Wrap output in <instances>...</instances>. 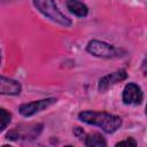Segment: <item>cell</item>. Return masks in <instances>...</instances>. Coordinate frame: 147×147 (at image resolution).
<instances>
[{"label":"cell","instance_id":"obj_1","mask_svg":"<svg viewBox=\"0 0 147 147\" xmlns=\"http://www.w3.org/2000/svg\"><path fill=\"white\" fill-rule=\"evenodd\" d=\"M78 118L86 124H92L101 127L106 133H113L122 125V119L119 116L103 111H82L78 114Z\"/></svg>","mask_w":147,"mask_h":147},{"label":"cell","instance_id":"obj_2","mask_svg":"<svg viewBox=\"0 0 147 147\" xmlns=\"http://www.w3.org/2000/svg\"><path fill=\"white\" fill-rule=\"evenodd\" d=\"M33 3L42 15H45L53 22H56L63 26L71 25L70 18H68L64 14L59 10L54 0H33Z\"/></svg>","mask_w":147,"mask_h":147},{"label":"cell","instance_id":"obj_3","mask_svg":"<svg viewBox=\"0 0 147 147\" xmlns=\"http://www.w3.org/2000/svg\"><path fill=\"white\" fill-rule=\"evenodd\" d=\"M86 51L94 56L105 57V59L118 57V56H123V54H125V52L123 49H119L110 44H107V42L100 41V40H91L86 46Z\"/></svg>","mask_w":147,"mask_h":147},{"label":"cell","instance_id":"obj_4","mask_svg":"<svg viewBox=\"0 0 147 147\" xmlns=\"http://www.w3.org/2000/svg\"><path fill=\"white\" fill-rule=\"evenodd\" d=\"M41 130V124H21L10 130L6 138L9 140H32L40 134Z\"/></svg>","mask_w":147,"mask_h":147},{"label":"cell","instance_id":"obj_5","mask_svg":"<svg viewBox=\"0 0 147 147\" xmlns=\"http://www.w3.org/2000/svg\"><path fill=\"white\" fill-rule=\"evenodd\" d=\"M56 102V99L54 98H48V99H42V100H38V101H32L29 103H24L21 105L18 110L20 114L24 117H30L46 108H48L49 106H52L53 103Z\"/></svg>","mask_w":147,"mask_h":147},{"label":"cell","instance_id":"obj_6","mask_svg":"<svg viewBox=\"0 0 147 147\" xmlns=\"http://www.w3.org/2000/svg\"><path fill=\"white\" fill-rule=\"evenodd\" d=\"M142 91L141 88L134 84V83H129L125 85L123 90V102L125 105H140L142 101Z\"/></svg>","mask_w":147,"mask_h":147},{"label":"cell","instance_id":"obj_7","mask_svg":"<svg viewBox=\"0 0 147 147\" xmlns=\"http://www.w3.org/2000/svg\"><path fill=\"white\" fill-rule=\"evenodd\" d=\"M127 77V74L124 69H121V70H117L115 72H111L105 77H102L100 80H99V85H98V90L100 92H105L107 91L110 86L115 85L116 83H119L122 80H124L125 78Z\"/></svg>","mask_w":147,"mask_h":147},{"label":"cell","instance_id":"obj_8","mask_svg":"<svg viewBox=\"0 0 147 147\" xmlns=\"http://www.w3.org/2000/svg\"><path fill=\"white\" fill-rule=\"evenodd\" d=\"M21 90H22L21 84L17 80L7 78L5 76L0 77V92H1V94L17 95V94H20Z\"/></svg>","mask_w":147,"mask_h":147},{"label":"cell","instance_id":"obj_9","mask_svg":"<svg viewBox=\"0 0 147 147\" xmlns=\"http://www.w3.org/2000/svg\"><path fill=\"white\" fill-rule=\"evenodd\" d=\"M67 7L72 14L79 17H85L88 13V8L86 7V5L79 0H67Z\"/></svg>","mask_w":147,"mask_h":147},{"label":"cell","instance_id":"obj_10","mask_svg":"<svg viewBox=\"0 0 147 147\" xmlns=\"http://www.w3.org/2000/svg\"><path fill=\"white\" fill-rule=\"evenodd\" d=\"M85 145L88 147H106L107 142L105 140V138L99 134V133H93L86 137L85 139Z\"/></svg>","mask_w":147,"mask_h":147},{"label":"cell","instance_id":"obj_11","mask_svg":"<svg viewBox=\"0 0 147 147\" xmlns=\"http://www.w3.org/2000/svg\"><path fill=\"white\" fill-rule=\"evenodd\" d=\"M0 117H1V127H0V131H5V129L7 127V125L10 123V118H11V115L3 108L0 109Z\"/></svg>","mask_w":147,"mask_h":147},{"label":"cell","instance_id":"obj_12","mask_svg":"<svg viewBox=\"0 0 147 147\" xmlns=\"http://www.w3.org/2000/svg\"><path fill=\"white\" fill-rule=\"evenodd\" d=\"M123 145H132V146H137V141L132 138H129L126 140H123V141H119L116 144V146H123Z\"/></svg>","mask_w":147,"mask_h":147},{"label":"cell","instance_id":"obj_13","mask_svg":"<svg viewBox=\"0 0 147 147\" xmlns=\"http://www.w3.org/2000/svg\"><path fill=\"white\" fill-rule=\"evenodd\" d=\"M74 133H75L78 138H80V137L84 136V131H83V129H80V127H75V129H74Z\"/></svg>","mask_w":147,"mask_h":147},{"label":"cell","instance_id":"obj_14","mask_svg":"<svg viewBox=\"0 0 147 147\" xmlns=\"http://www.w3.org/2000/svg\"><path fill=\"white\" fill-rule=\"evenodd\" d=\"M142 70H144V72H145V75H147V57H146V60H145V62L142 63Z\"/></svg>","mask_w":147,"mask_h":147},{"label":"cell","instance_id":"obj_15","mask_svg":"<svg viewBox=\"0 0 147 147\" xmlns=\"http://www.w3.org/2000/svg\"><path fill=\"white\" fill-rule=\"evenodd\" d=\"M146 114H147V105H146Z\"/></svg>","mask_w":147,"mask_h":147}]
</instances>
